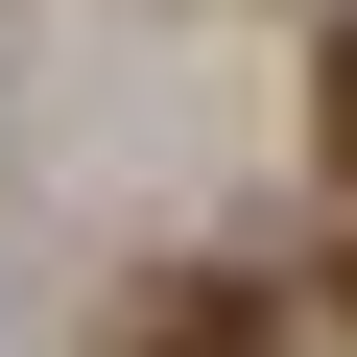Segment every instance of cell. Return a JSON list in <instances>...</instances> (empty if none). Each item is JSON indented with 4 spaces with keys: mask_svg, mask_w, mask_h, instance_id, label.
Here are the masks:
<instances>
[{
    "mask_svg": "<svg viewBox=\"0 0 357 357\" xmlns=\"http://www.w3.org/2000/svg\"><path fill=\"white\" fill-rule=\"evenodd\" d=\"M333 310H357V262H333Z\"/></svg>",
    "mask_w": 357,
    "mask_h": 357,
    "instance_id": "3957f363",
    "label": "cell"
},
{
    "mask_svg": "<svg viewBox=\"0 0 357 357\" xmlns=\"http://www.w3.org/2000/svg\"><path fill=\"white\" fill-rule=\"evenodd\" d=\"M119 357H286V310L238 262H167V286H119Z\"/></svg>",
    "mask_w": 357,
    "mask_h": 357,
    "instance_id": "6da1fadb",
    "label": "cell"
},
{
    "mask_svg": "<svg viewBox=\"0 0 357 357\" xmlns=\"http://www.w3.org/2000/svg\"><path fill=\"white\" fill-rule=\"evenodd\" d=\"M310 143H333V191H357V0H333V48H310Z\"/></svg>",
    "mask_w": 357,
    "mask_h": 357,
    "instance_id": "7a4b0ae2",
    "label": "cell"
}]
</instances>
